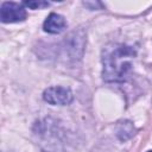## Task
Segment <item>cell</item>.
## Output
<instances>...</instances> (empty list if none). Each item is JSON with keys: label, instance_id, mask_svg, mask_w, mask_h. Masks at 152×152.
Returning a JSON list of instances; mask_svg holds the SVG:
<instances>
[{"label": "cell", "instance_id": "obj_1", "mask_svg": "<svg viewBox=\"0 0 152 152\" xmlns=\"http://www.w3.org/2000/svg\"><path fill=\"white\" fill-rule=\"evenodd\" d=\"M137 56V50L126 44H112L103 50L102 78L106 82H124L132 69L131 58Z\"/></svg>", "mask_w": 152, "mask_h": 152}, {"label": "cell", "instance_id": "obj_4", "mask_svg": "<svg viewBox=\"0 0 152 152\" xmlns=\"http://www.w3.org/2000/svg\"><path fill=\"white\" fill-rule=\"evenodd\" d=\"M66 21L63 15L57 13H50L43 24V30L51 34H58L66 28Z\"/></svg>", "mask_w": 152, "mask_h": 152}, {"label": "cell", "instance_id": "obj_3", "mask_svg": "<svg viewBox=\"0 0 152 152\" xmlns=\"http://www.w3.org/2000/svg\"><path fill=\"white\" fill-rule=\"evenodd\" d=\"M72 97L74 96H72L71 90L69 88L61 87V86L49 87L43 93V100L50 104H53V106L69 104V103H71Z\"/></svg>", "mask_w": 152, "mask_h": 152}, {"label": "cell", "instance_id": "obj_7", "mask_svg": "<svg viewBox=\"0 0 152 152\" xmlns=\"http://www.w3.org/2000/svg\"><path fill=\"white\" fill-rule=\"evenodd\" d=\"M147 152H152V150H150V151H147Z\"/></svg>", "mask_w": 152, "mask_h": 152}, {"label": "cell", "instance_id": "obj_2", "mask_svg": "<svg viewBox=\"0 0 152 152\" xmlns=\"http://www.w3.org/2000/svg\"><path fill=\"white\" fill-rule=\"evenodd\" d=\"M26 10L23 4L5 1L1 4L0 19L2 23H19L26 19Z\"/></svg>", "mask_w": 152, "mask_h": 152}, {"label": "cell", "instance_id": "obj_6", "mask_svg": "<svg viewBox=\"0 0 152 152\" xmlns=\"http://www.w3.org/2000/svg\"><path fill=\"white\" fill-rule=\"evenodd\" d=\"M24 6H27L28 8H32V10H39V8H44V7H48L50 4L48 1H43V0H36V1H24L23 2Z\"/></svg>", "mask_w": 152, "mask_h": 152}, {"label": "cell", "instance_id": "obj_5", "mask_svg": "<svg viewBox=\"0 0 152 152\" xmlns=\"http://www.w3.org/2000/svg\"><path fill=\"white\" fill-rule=\"evenodd\" d=\"M116 134H118V138L120 140H127L129 139L131 137H133L135 134V129H134V126L131 121H121L119 122L118 125V129H116Z\"/></svg>", "mask_w": 152, "mask_h": 152}]
</instances>
